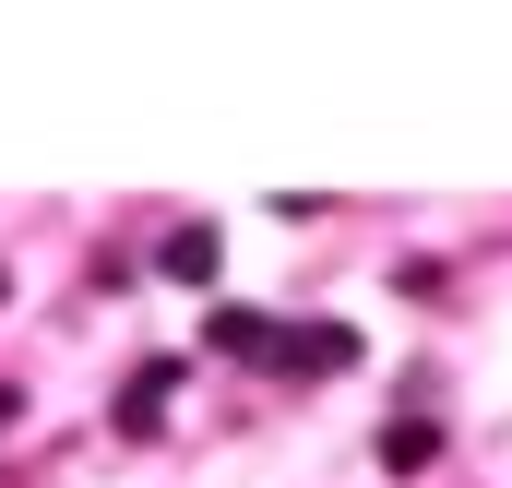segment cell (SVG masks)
Returning <instances> with one entry per match:
<instances>
[{
    "label": "cell",
    "instance_id": "obj_6",
    "mask_svg": "<svg viewBox=\"0 0 512 488\" xmlns=\"http://www.w3.org/2000/svg\"><path fill=\"white\" fill-rule=\"evenodd\" d=\"M12 417H24V381H0V429H12Z\"/></svg>",
    "mask_w": 512,
    "mask_h": 488
},
{
    "label": "cell",
    "instance_id": "obj_2",
    "mask_svg": "<svg viewBox=\"0 0 512 488\" xmlns=\"http://www.w3.org/2000/svg\"><path fill=\"white\" fill-rule=\"evenodd\" d=\"M215 262H227L215 215H191V227H167V239H155V274H167V286H215Z\"/></svg>",
    "mask_w": 512,
    "mask_h": 488
},
{
    "label": "cell",
    "instance_id": "obj_3",
    "mask_svg": "<svg viewBox=\"0 0 512 488\" xmlns=\"http://www.w3.org/2000/svg\"><path fill=\"white\" fill-rule=\"evenodd\" d=\"M167 393H179V358H143V369H131V393H120V441H155Z\"/></svg>",
    "mask_w": 512,
    "mask_h": 488
},
{
    "label": "cell",
    "instance_id": "obj_5",
    "mask_svg": "<svg viewBox=\"0 0 512 488\" xmlns=\"http://www.w3.org/2000/svg\"><path fill=\"white\" fill-rule=\"evenodd\" d=\"M203 346H215V358H274V322H262V310H215Z\"/></svg>",
    "mask_w": 512,
    "mask_h": 488
},
{
    "label": "cell",
    "instance_id": "obj_1",
    "mask_svg": "<svg viewBox=\"0 0 512 488\" xmlns=\"http://www.w3.org/2000/svg\"><path fill=\"white\" fill-rule=\"evenodd\" d=\"M274 369L286 381H346L358 369V334L346 322H274Z\"/></svg>",
    "mask_w": 512,
    "mask_h": 488
},
{
    "label": "cell",
    "instance_id": "obj_4",
    "mask_svg": "<svg viewBox=\"0 0 512 488\" xmlns=\"http://www.w3.org/2000/svg\"><path fill=\"white\" fill-rule=\"evenodd\" d=\"M441 465V417H382V477H429Z\"/></svg>",
    "mask_w": 512,
    "mask_h": 488
}]
</instances>
